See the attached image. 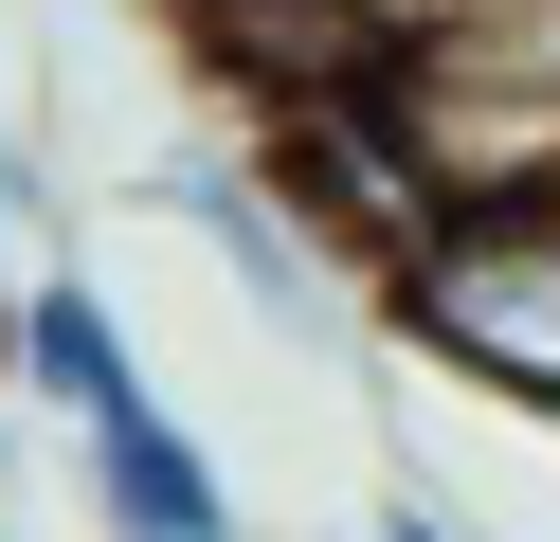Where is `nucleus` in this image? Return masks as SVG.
<instances>
[{
	"label": "nucleus",
	"instance_id": "f257e3e1",
	"mask_svg": "<svg viewBox=\"0 0 560 542\" xmlns=\"http://www.w3.org/2000/svg\"><path fill=\"white\" fill-rule=\"evenodd\" d=\"M380 289H398V325L434 361H470V380L560 416V199H434L380 253Z\"/></svg>",
	"mask_w": 560,
	"mask_h": 542
},
{
	"label": "nucleus",
	"instance_id": "f03ea898",
	"mask_svg": "<svg viewBox=\"0 0 560 542\" xmlns=\"http://www.w3.org/2000/svg\"><path fill=\"white\" fill-rule=\"evenodd\" d=\"M91 506H109V542H235V488H218V452H199V434L163 416L145 380L91 416Z\"/></svg>",
	"mask_w": 560,
	"mask_h": 542
},
{
	"label": "nucleus",
	"instance_id": "7ed1b4c3",
	"mask_svg": "<svg viewBox=\"0 0 560 542\" xmlns=\"http://www.w3.org/2000/svg\"><path fill=\"white\" fill-rule=\"evenodd\" d=\"M0 361H19V397H55V416H109V397L127 380H145V361H127V325H109V289H91V272H37V289H19V308H0Z\"/></svg>",
	"mask_w": 560,
	"mask_h": 542
},
{
	"label": "nucleus",
	"instance_id": "20e7f679",
	"mask_svg": "<svg viewBox=\"0 0 560 542\" xmlns=\"http://www.w3.org/2000/svg\"><path fill=\"white\" fill-rule=\"evenodd\" d=\"M380 542H452V524H434V506H398V524H380Z\"/></svg>",
	"mask_w": 560,
	"mask_h": 542
}]
</instances>
